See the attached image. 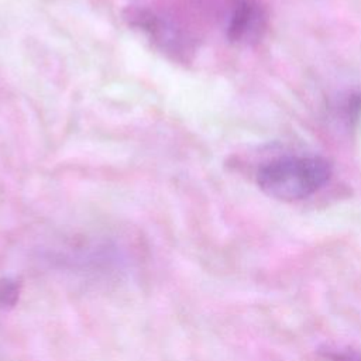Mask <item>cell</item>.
Returning <instances> with one entry per match:
<instances>
[{"instance_id":"obj_4","label":"cell","mask_w":361,"mask_h":361,"mask_svg":"<svg viewBox=\"0 0 361 361\" xmlns=\"http://www.w3.org/2000/svg\"><path fill=\"white\" fill-rule=\"evenodd\" d=\"M18 296V285L10 279L0 281V306L13 305Z\"/></svg>"},{"instance_id":"obj_3","label":"cell","mask_w":361,"mask_h":361,"mask_svg":"<svg viewBox=\"0 0 361 361\" xmlns=\"http://www.w3.org/2000/svg\"><path fill=\"white\" fill-rule=\"evenodd\" d=\"M267 30V14L264 8L251 0L240 1L228 20L227 38L237 45L257 44Z\"/></svg>"},{"instance_id":"obj_5","label":"cell","mask_w":361,"mask_h":361,"mask_svg":"<svg viewBox=\"0 0 361 361\" xmlns=\"http://www.w3.org/2000/svg\"><path fill=\"white\" fill-rule=\"evenodd\" d=\"M326 358L330 361H361V354L353 350H334L327 351Z\"/></svg>"},{"instance_id":"obj_2","label":"cell","mask_w":361,"mask_h":361,"mask_svg":"<svg viewBox=\"0 0 361 361\" xmlns=\"http://www.w3.org/2000/svg\"><path fill=\"white\" fill-rule=\"evenodd\" d=\"M128 20L133 25L142 30L162 51L172 54L175 58H180V54L185 52L186 41L180 30L161 16L148 10L137 8L130 11Z\"/></svg>"},{"instance_id":"obj_1","label":"cell","mask_w":361,"mask_h":361,"mask_svg":"<svg viewBox=\"0 0 361 361\" xmlns=\"http://www.w3.org/2000/svg\"><path fill=\"white\" fill-rule=\"evenodd\" d=\"M331 176V165L322 157H288L271 161L257 173L258 188L281 202L306 199Z\"/></svg>"}]
</instances>
